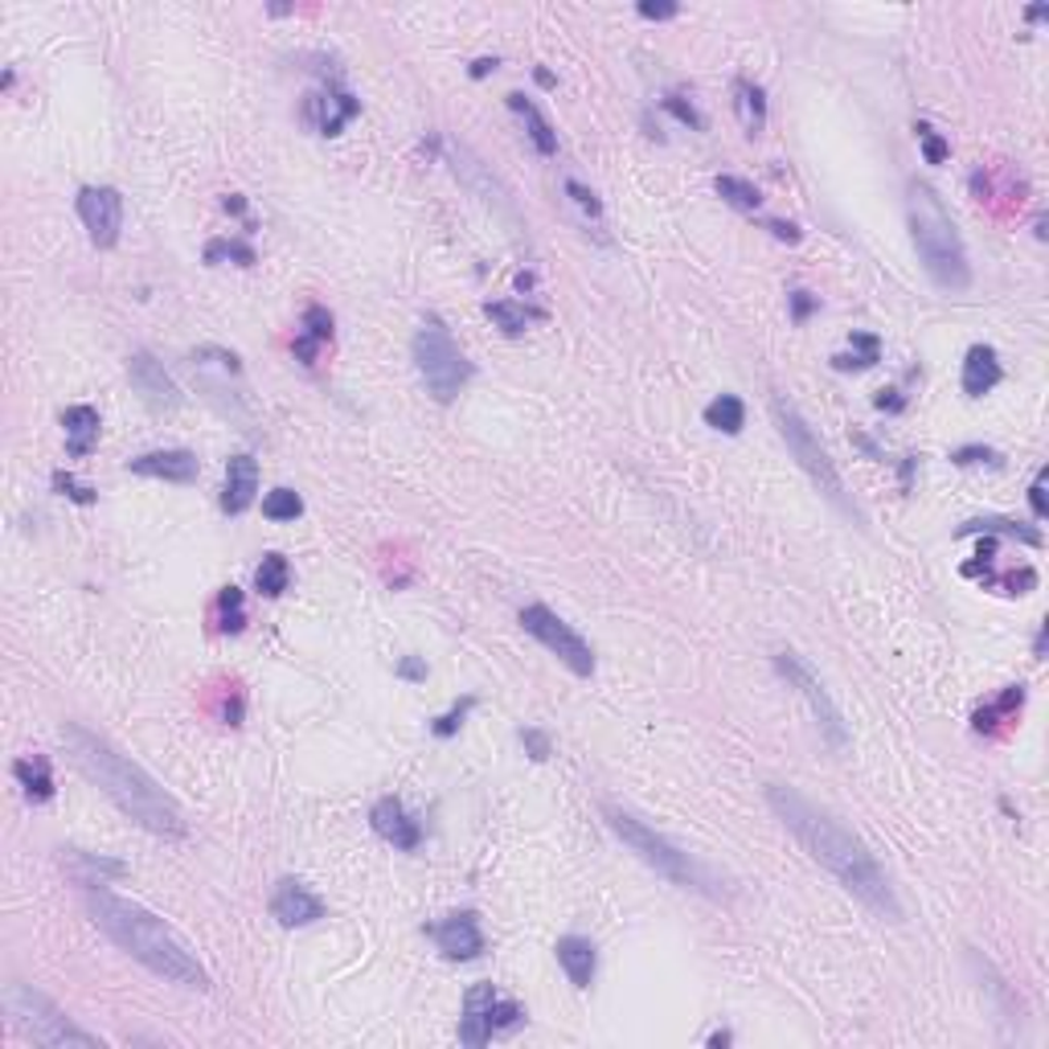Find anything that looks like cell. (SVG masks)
I'll return each mask as SVG.
<instances>
[{"label": "cell", "mask_w": 1049, "mask_h": 1049, "mask_svg": "<svg viewBox=\"0 0 1049 1049\" xmlns=\"http://www.w3.org/2000/svg\"><path fill=\"white\" fill-rule=\"evenodd\" d=\"M766 803L783 820V828L808 849V857L840 882V889H849L857 902L870 914H877V919L902 923V902H898L886 870L877 865V857L870 853V845L861 836H853L840 820L828 816L824 808H816L803 791L787 787V783H771L766 787Z\"/></svg>", "instance_id": "cell-1"}, {"label": "cell", "mask_w": 1049, "mask_h": 1049, "mask_svg": "<svg viewBox=\"0 0 1049 1049\" xmlns=\"http://www.w3.org/2000/svg\"><path fill=\"white\" fill-rule=\"evenodd\" d=\"M83 902H87L90 923L99 926L120 951H127L136 963H143L152 976L205 992L210 988V972L197 960V951L180 939L173 926L164 923L161 914H152L148 907L132 902L124 894L108 889L103 882H87L83 886Z\"/></svg>", "instance_id": "cell-2"}, {"label": "cell", "mask_w": 1049, "mask_h": 1049, "mask_svg": "<svg viewBox=\"0 0 1049 1049\" xmlns=\"http://www.w3.org/2000/svg\"><path fill=\"white\" fill-rule=\"evenodd\" d=\"M62 742L71 747L78 771H83L132 824H140L143 833L164 836V840H180V836H185L180 803L173 800L140 763H132L127 754H120V750L111 747L108 738L90 734V729L78 726V722H66V726H62Z\"/></svg>", "instance_id": "cell-3"}, {"label": "cell", "mask_w": 1049, "mask_h": 1049, "mask_svg": "<svg viewBox=\"0 0 1049 1049\" xmlns=\"http://www.w3.org/2000/svg\"><path fill=\"white\" fill-rule=\"evenodd\" d=\"M907 217L914 250H919V259H923L926 275L935 279V287L967 291L972 287V263H967L963 238L956 230L951 214H947L942 197L926 180H910L907 185Z\"/></svg>", "instance_id": "cell-4"}, {"label": "cell", "mask_w": 1049, "mask_h": 1049, "mask_svg": "<svg viewBox=\"0 0 1049 1049\" xmlns=\"http://www.w3.org/2000/svg\"><path fill=\"white\" fill-rule=\"evenodd\" d=\"M603 816H607V824H611V833L620 836L623 845L640 857L648 870H657L660 877H669L673 886L694 889V894H705V898H717V902L734 894V886H729L726 873H717L713 865H705L701 857L685 853V849H680V845H673L664 833L648 828V824H644L636 812H623V808H611V803H607Z\"/></svg>", "instance_id": "cell-5"}, {"label": "cell", "mask_w": 1049, "mask_h": 1049, "mask_svg": "<svg viewBox=\"0 0 1049 1049\" xmlns=\"http://www.w3.org/2000/svg\"><path fill=\"white\" fill-rule=\"evenodd\" d=\"M771 414H775V427H779L783 444H787V451L800 460V467L808 472V480L816 484L820 492H824V500L833 504L836 513L853 516V521H861V509L853 504V497H849V488H845V480H840V472H836L833 455L824 451V444L816 439V430L808 427V419L800 414V407L791 402V398H783V394H775L771 398Z\"/></svg>", "instance_id": "cell-6"}, {"label": "cell", "mask_w": 1049, "mask_h": 1049, "mask_svg": "<svg viewBox=\"0 0 1049 1049\" xmlns=\"http://www.w3.org/2000/svg\"><path fill=\"white\" fill-rule=\"evenodd\" d=\"M4 1013H9V1021H13V1029H17L21 1037H29V1041H37V1046L103 1049V1041H99L95 1033L78 1029L50 996L29 988V984H21V979H13V984L4 988Z\"/></svg>", "instance_id": "cell-7"}, {"label": "cell", "mask_w": 1049, "mask_h": 1049, "mask_svg": "<svg viewBox=\"0 0 1049 1049\" xmlns=\"http://www.w3.org/2000/svg\"><path fill=\"white\" fill-rule=\"evenodd\" d=\"M410 353H414V370H419L435 402H455L463 386L472 382V361L460 353L451 328L439 316H427L419 324V333L410 340Z\"/></svg>", "instance_id": "cell-8"}, {"label": "cell", "mask_w": 1049, "mask_h": 1049, "mask_svg": "<svg viewBox=\"0 0 1049 1049\" xmlns=\"http://www.w3.org/2000/svg\"><path fill=\"white\" fill-rule=\"evenodd\" d=\"M775 673L803 697V705L812 710V722L820 726L824 742H828L833 750L849 747V726H845V717H840L836 701L828 697V689L820 685V676L808 669V660H803L800 652H775Z\"/></svg>", "instance_id": "cell-9"}, {"label": "cell", "mask_w": 1049, "mask_h": 1049, "mask_svg": "<svg viewBox=\"0 0 1049 1049\" xmlns=\"http://www.w3.org/2000/svg\"><path fill=\"white\" fill-rule=\"evenodd\" d=\"M521 627H525V636H534L546 652H553V657L562 660L574 676H595V652H590V644L583 640L562 615H553L546 603L525 607V611H521Z\"/></svg>", "instance_id": "cell-10"}, {"label": "cell", "mask_w": 1049, "mask_h": 1049, "mask_svg": "<svg viewBox=\"0 0 1049 1049\" xmlns=\"http://www.w3.org/2000/svg\"><path fill=\"white\" fill-rule=\"evenodd\" d=\"M193 374L197 386L214 398L217 407L234 414L238 423H250V407H247V386H242V361L230 349H197L193 353Z\"/></svg>", "instance_id": "cell-11"}, {"label": "cell", "mask_w": 1049, "mask_h": 1049, "mask_svg": "<svg viewBox=\"0 0 1049 1049\" xmlns=\"http://www.w3.org/2000/svg\"><path fill=\"white\" fill-rule=\"evenodd\" d=\"M78 217L87 226L90 242L99 250H111L124 230V193L111 185H83L78 189Z\"/></svg>", "instance_id": "cell-12"}, {"label": "cell", "mask_w": 1049, "mask_h": 1049, "mask_svg": "<svg viewBox=\"0 0 1049 1049\" xmlns=\"http://www.w3.org/2000/svg\"><path fill=\"white\" fill-rule=\"evenodd\" d=\"M357 115H361V103L340 83H328V87L303 95V124L316 136H340L345 124H353Z\"/></svg>", "instance_id": "cell-13"}, {"label": "cell", "mask_w": 1049, "mask_h": 1049, "mask_svg": "<svg viewBox=\"0 0 1049 1049\" xmlns=\"http://www.w3.org/2000/svg\"><path fill=\"white\" fill-rule=\"evenodd\" d=\"M127 377H132V386H136V394L143 398L148 410L168 414V410L185 407V394L177 390V382L164 374V365L148 353V349H136V353L127 357Z\"/></svg>", "instance_id": "cell-14"}, {"label": "cell", "mask_w": 1049, "mask_h": 1049, "mask_svg": "<svg viewBox=\"0 0 1049 1049\" xmlns=\"http://www.w3.org/2000/svg\"><path fill=\"white\" fill-rule=\"evenodd\" d=\"M427 935L435 939V947L444 951L447 960H455V963L480 960L484 956V931H480L476 910H455V914H447L444 923L427 926Z\"/></svg>", "instance_id": "cell-15"}, {"label": "cell", "mask_w": 1049, "mask_h": 1049, "mask_svg": "<svg viewBox=\"0 0 1049 1049\" xmlns=\"http://www.w3.org/2000/svg\"><path fill=\"white\" fill-rule=\"evenodd\" d=\"M271 919H275L279 926H287V931L312 926L316 919H324V902L312 894V889L303 886V882L284 877V882L275 886V894H271Z\"/></svg>", "instance_id": "cell-16"}, {"label": "cell", "mask_w": 1049, "mask_h": 1049, "mask_svg": "<svg viewBox=\"0 0 1049 1049\" xmlns=\"http://www.w3.org/2000/svg\"><path fill=\"white\" fill-rule=\"evenodd\" d=\"M370 824H374V833L382 836L386 845L402 849V853H414V849L423 845V824L410 816L407 808H402V800H394V796H382V800L374 803Z\"/></svg>", "instance_id": "cell-17"}, {"label": "cell", "mask_w": 1049, "mask_h": 1049, "mask_svg": "<svg viewBox=\"0 0 1049 1049\" xmlns=\"http://www.w3.org/2000/svg\"><path fill=\"white\" fill-rule=\"evenodd\" d=\"M127 472H132V476H148V480H164V484H197L201 463H197L193 451H148V455L127 460Z\"/></svg>", "instance_id": "cell-18"}, {"label": "cell", "mask_w": 1049, "mask_h": 1049, "mask_svg": "<svg viewBox=\"0 0 1049 1049\" xmlns=\"http://www.w3.org/2000/svg\"><path fill=\"white\" fill-rule=\"evenodd\" d=\"M497 988L492 984H476L463 996V1016H460V1041L463 1046H488L492 1041V1004H497Z\"/></svg>", "instance_id": "cell-19"}, {"label": "cell", "mask_w": 1049, "mask_h": 1049, "mask_svg": "<svg viewBox=\"0 0 1049 1049\" xmlns=\"http://www.w3.org/2000/svg\"><path fill=\"white\" fill-rule=\"evenodd\" d=\"M254 492H259V460L230 455V463H226V488H222V513L242 516L250 504H254Z\"/></svg>", "instance_id": "cell-20"}, {"label": "cell", "mask_w": 1049, "mask_h": 1049, "mask_svg": "<svg viewBox=\"0 0 1049 1049\" xmlns=\"http://www.w3.org/2000/svg\"><path fill=\"white\" fill-rule=\"evenodd\" d=\"M1000 382H1004V365H1000L992 345H972L967 357H963V377H960L963 394H967V398H984V394H992Z\"/></svg>", "instance_id": "cell-21"}, {"label": "cell", "mask_w": 1049, "mask_h": 1049, "mask_svg": "<svg viewBox=\"0 0 1049 1049\" xmlns=\"http://www.w3.org/2000/svg\"><path fill=\"white\" fill-rule=\"evenodd\" d=\"M333 328H337L333 312H328L324 303H308V308H303V333L296 337L291 353L300 357L303 365H316L324 345H333Z\"/></svg>", "instance_id": "cell-22"}, {"label": "cell", "mask_w": 1049, "mask_h": 1049, "mask_svg": "<svg viewBox=\"0 0 1049 1049\" xmlns=\"http://www.w3.org/2000/svg\"><path fill=\"white\" fill-rule=\"evenodd\" d=\"M553 951H558V963H562V972L570 976L574 988H590V984H595V972H599L595 942L583 939V935H566V939H558Z\"/></svg>", "instance_id": "cell-23"}, {"label": "cell", "mask_w": 1049, "mask_h": 1049, "mask_svg": "<svg viewBox=\"0 0 1049 1049\" xmlns=\"http://www.w3.org/2000/svg\"><path fill=\"white\" fill-rule=\"evenodd\" d=\"M62 427H66V451L74 460L90 455L99 447V410L95 407H66L62 410Z\"/></svg>", "instance_id": "cell-24"}, {"label": "cell", "mask_w": 1049, "mask_h": 1049, "mask_svg": "<svg viewBox=\"0 0 1049 1049\" xmlns=\"http://www.w3.org/2000/svg\"><path fill=\"white\" fill-rule=\"evenodd\" d=\"M509 111H513L516 120H521V127H525V136H529V143H534L541 157H558V132L550 127V120L537 111L534 99H525V95H509Z\"/></svg>", "instance_id": "cell-25"}, {"label": "cell", "mask_w": 1049, "mask_h": 1049, "mask_svg": "<svg viewBox=\"0 0 1049 1049\" xmlns=\"http://www.w3.org/2000/svg\"><path fill=\"white\" fill-rule=\"evenodd\" d=\"M1025 705V685H1009L1000 697H992L988 705H979L976 717H972V729L976 734H1000V729L1016 722V713Z\"/></svg>", "instance_id": "cell-26"}, {"label": "cell", "mask_w": 1049, "mask_h": 1049, "mask_svg": "<svg viewBox=\"0 0 1049 1049\" xmlns=\"http://www.w3.org/2000/svg\"><path fill=\"white\" fill-rule=\"evenodd\" d=\"M734 111H738V124L750 140L763 136L766 127V90L750 78H734Z\"/></svg>", "instance_id": "cell-27"}, {"label": "cell", "mask_w": 1049, "mask_h": 1049, "mask_svg": "<svg viewBox=\"0 0 1049 1049\" xmlns=\"http://www.w3.org/2000/svg\"><path fill=\"white\" fill-rule=\"evenodd\" d=\"M13 779L25 787L29 803H50L54 800V775H50V759L34 754V759H17L13 763Z\"/></svg>", "instance_id": "cell-28"}, {"label": "cell", "mask_w": 1049, "mask_h": 1049, "mask_svg": "<svg viewBox=\"0 0 1049 1049\" xmlns=\"http://www.w3.org/2000/svg\"><path fill=\"white\" fill-rule=\"evenodd\" d=\"M972 534H988V537H1016L1025 546H1041V529L1033 525H1021V521H1009V516H979V521H967L956 529V537H972Z\"/></svg>", "instance_id": "cell-29"}, {"label": "cell", "mask_w": 1049, "mask_h": 1049, "mask_svg": "<svg viewBox=\"0 0 1049 1049\" xmlns=\"http://www.w3.org/2000/svg\"><path fill=\"white\" fill-rule=\"evenodd\" d=\"M484 316L497 324L504 337H521V333H525L529 324L541 321V312H534V308H525V303H516V300H492V303H484Z\"/></svg>", "instance_id": "cell-30"}, {"label": "cell", "mask_w": 1049, "mask_h": 1049, "mask_svg": "<svg viewBox=\"0 0 1049 1049\" xmlns=\"http://www.w3.org/2000/svg\"><path fill=\"white\" fill-rule=\"evenodd\" d=\"M701 419H705V427L722 430V435H738V430L747 427V407H742L738 394H717Z\"/></svg>", "instance_id": "cell-31"}, {"label": "cell", "mask_w": 1049, "mask_h": 1049, "mask_svg": "<svg viewBox=\"0 0 1049 1049\" xmlns=\"http://www.w3.org/2000/svg\"><path fill=\"white\" fill-rule=\"evenodd\" d=\"M849 353H836L833 357V370H840V374H849V370H873L877 361H882V340L873 337V333H853L849 337Z\"/></svg>", "instance_id": "cell-32"}, {"label": "cell", "mask_w": 1049, "mask_h": 1049, "mask_svg": "<svg viewBox=\"0 0 1049 1049\" xmlns=\"http://www.w3.org/2000/svg\"><path fill=\"white\" fill-rule=\"evenodd\" d=\"M287 583H291V566H287L284 553H263V562H259V570H254V587H259V595L279 599V595L287 590Z\"/></svg>", "instance_id": "cell-33"}, {"label": "cell", "mask_w": 1049, "mask_h": 1049, "mask_svg": "<svg viewBox=\"0 0 1049 1049\" xmlns=\"http://www.w3.org/2000/svg\"><path fill=\"white\" fill-rule=\"evenodd\" d=\"M214 623L222 636H238L247 627V611H242V590L238 587H222L217 590L214 603Z\"/></svg>", "instance_id": "cell-34"}, {"label": "cell", "mask_w": 1049, "mask_h": 1049, "mask_svg": "<svg viewBox=\"0 0 1049 1049\" xmlns=\"http://www.w3.org/2000/svg\"><path fill=\"white\" fill-rule=\"evenodd\" d=\"M238 263V267H254L259 263V254H254V247L250 242H242V238H214L210 247H205V263L210 267H217V263Z\"/></svg>", "instance_id": "cell-35"}, {"label": "cell", "mask_w": 1049, "mask_h": 1049, "mask_svg": "<svg viewBox=\"0 0 1049 1049\" xmlns=\"http://www.w3.org/2000/svg\"><path fill=\"white\" fill-rule=\"evenodd\" d=\"M717 197H722L726 205H734V210H742V214H754V210L763 205V193L742 177H717Z\"/></svg>", "instance_id": "cell-36"}, {"label": "cell", "mask_w": 1049, "mask_h": 1049, "mask_svg": "<svg viewBox=\"0 0 1049 1049\" xmlns=\"http://www.w3.org/2000/svg\"><path fill=\"white\" fill-rule=\"evenodd\" d=\"M562 189H566L570 205L583 214V222H595V226L603 222V201H599V193H595V189H587L583 180H574V177H566V185H562Z\"/></svg>", "instance_id": "cell-37"}, {"label": "cell", "mask_w": 1049, "mask_h": 1049, "mask_svg": "<svg viewBox=\"0 0 1049 1049\" xmlns=\"http://www.w3.org/2000/svg\"><path fill=\"white\" fill-rule=\"evenodd\" d=\"M300 513H303V500L300 492H291V488H275V492L263 497V516H271V521H296Z\"/></svg>", "instance_id": "cell-38"}, {"label": "cell", "mask_w": 1049, "mask_h": 1049, "mask_svg": "<svg viewBox=\"0 0 1049 1049\" xmlns=\"http://www.w3.org/2000/svg\"><path fill=\"white\" fill-rule=\"evenodd\" d=\"M472 705H476V697H463V701H455V705H451L444 717H435V722H430V734H435V738H451V734L463 726V717L472 713Z\"/></svg>", "instance_id": "cell-39"}, {"label": "cell", "mask_w": 1049, "mask_h": 1049, "mask_svg": "<svg viewBox=\"0 0 1049 1049\" xmlns=\"http://www.w3.org/2000/svg\"><path fill=\"white\" fill-rule=\"evenodd\" d=\"M660 108L669 111V115H676V120H680L685 127H694V132H701V127H705L701 111H697L694 103L685 99V95H664V99H660Z\"/></svg>", "instance_id": "cell-40"}, {"label": "cell", "mask_w": 1049, "mask_h": 1049, "mask_svg": "<svg viewBox=\"0 0 1049 1049\" xmlns=\"http://www.w3.org/2000/svg\"><path fill=\"white\" fill-rule=\"evenodd\" d=\"M914 136H919V143H923V161H926V164H942V161H947V152H951V148H947V140H942L935 127H931V124H919V127H914Z\"/></svg>", "instance_id": "cell-41"}, {"label": "cell", "mask_w": 1049, "mask_h": 1049, "mask_svg": "<svg viewBox=\"0 0 1049 1049\" xmlns=\"http://www.w3.org/2000/svg\"><path fill=\"white\" fill-rule=\"evenodd\" d=\"M521 747H525V754H529L534 763H546V759L553 754L550 734H546V729H537V726H525V729H521Z\"/></svg>", "instance_id": "cell-42"}, {"label": "cell", "mask_w": 1049, "mask_h": 1049, "mask_svg": "<svg viewBox=\"0 0 1049 1049\" xmlns=\"http://www.w3.org/2000/svg\"><path fill=\"white\" fill-rule=\"evenodd\" d=\"M54 492H58V497L74 500V504H95V488L78 484L71 472H54Z\"/></svg>", "instance_id": "cell-43"}, {"label": "cell", "mask_w": 1049, "mask_h": 1049, "mask_svg": "<svg viewBox=\"0 0 1049 1049\" xmlns=\"http://www.w3.org/2000/svg\"><path fill=\"white\" fill-rule=\"evenodd\" d=\"M951 463H960V467H979V463H988V467H1000V451H992V447H960V451H951Z\"/></svg>", "instance_id": "cell-44"}, {"label": "cell", "mask_w": 1049, "mask_h": 1049, "mask_svg": "<svg viewBox=\"0 0 1049 1049\" xmlns=\"http://www.w3.org/2000/svg\"><path fill=\"white\" fill-rule=\"evenodd\" d=\"M787 303H791V321H796V324H803L820 308V300L812 296V291H791V296H787Z\"/></svg>", "instance_id": "cell-45"}, {"label": "cell", "mask_w": 1049, "mask_h": 1049, "mask_svg": "<svg viewBox=\"0 0 1049 1049\" xmlns=\"http://www.w3.org/2000/svg\"><path fill=\"white\" fill-rule=\"evenodd\" d=\"M636 13H640L644 21H673L676 13H680V4H673V0H664V4H652V0H640V4H636Z\"/></svg>", "instance_id": "cell-46"}, {"label": "cell", "mask_w": 1049, "mask_h": 1049, "mask_svg": "<svg viewBox=\"0 0 1049 1049\" xmlns=\"http://www.w3.org/2000/svg\"><path fill=\"white\" fill-rule=\"evenodd\" d=\"M1029 504H1033V516H1037V521H1046V516H1049V500H1046V472H1037V480H1033V488H1029Z\"/></svg>", "instance_id": "cell-47"}, {"label": "cell", "mask_w": 1049, "mask_h": 1049, "mask_svg": "<svg viewBox=\"0 0 1049 1049\" xmlns=\"http://www.w3.org/2000/svg\"><path fill=\"white\" fill-rule=\"evenodd\" d=\"M766 230L775 234V238H779V242H800V238H803V234H800V226H796V222H775V217H771V222H766Z\"/></svg>", "instance_id": "cell-48"}, {"label": "cell", "mask_w": 1049, "mask_h": 1049, "mask_svg": "<svg viewBox=\"0 0 1049 1049\" xmlns=\"http://www.w3.org/2000/svg\"><path fill=\"white\" fill-rule=\"evenodd\" d=\"M398 676H402V680H427V664L419 657H407L398 664Z\"/></svg>", "instance_id": "cell-49"}, {"label": "cell", "mask_w": 1049, "mask_h": 1049, "mask_svg": "<svg viewBox=\"0 0 1049 1049\" xmlns=\"http://www.w3.org/2000/svg\"><path fill=\"white\" fill-rule=\"evenodd\" d=\"M849 439H853V444L861 447V451H865V455H870V460H886V451H882V447L873 444V439H870V435H865V430H853V435H849Z\"/></svg>", "instance_id": "cell-50"}, {"label": "cell", "mask_w": 1049, "mask_h": 1049, "mask_svg": "<svg viewBox=\"0 0 1049 1049\" xmlns=\"http://www.w3.org/2000/svg\"><path fill=\"white\" fill-rule=\"evenodd\" d=\"M873 402H877V410H902V407H907V402L898 398V390H882Z\"/></svg>", "instance_id": "cell-51"}, {"label": "cell", "mask_w": 1049, "mask_h": 1049, "mask_svg": "<svg viewBox=\"0 0 1049 1049\" xmlns=\"http://www.w3.org/2000/svg\"><path fill=\"white\" fill-rule=\"evenodd\" d=\"M222 210H226V214H238V217H242V214H247V197H242V193H230L226 201H222Z\"/></svg>", "instance_id": "cell-52"}, {"label": "cell", "mask_w": 1049, "mask_h": 1049, "mask_svg": "<svg viewBox=\"0 0 1049 1049\" xmlns=\"http://www.w3.org/2000/svg\"><path fill=\"white\" fill-rule=\"evenodd\" d=\"M497 71V58H480V62H472V78H484V74Z\"/></svg>", "instance_id": "cell-53"}, {"label": "cell", "mask_w": 1049, "mask_h": 1049, "mask_svg": "<svg viewBox=\"0 0 1049 1049\" xmlns=\"http://www.w3.org/2000/svg\"><path fill=\"white\" fill-rule=\"evenodd\" d=\"M1046 640H1049V632H1046V627H1037V640H1033V657H1037V660L1046 657Z\"/></svg>", "instance_id": "cell-54"}, {"label": "cell", "mask_w": 1049, "mask_h": 1049, "mask_svg": "<svg viewBox=\"0 0 1049 1049\" xmlns=\"http://www.w3.org/2000/svg\"><path fill=\"white\" fill-rule=\"evenodd\" d=\"M1025 17H1029V21H1046V17H1049V4H1033Z\"/></svg>", "instance_id": "cell-55"}, {"label": "cell", "mask_w": 1049, "mask_h": 1049, "mask_svg": "<svg viewBox=\"0 0 1049 1049\" xmlns=\"http://www.w3.org/2000/svg\"><path fill=\"white\" fill-rule=\"evenodd\" d=\"M537 83H541V87H558V78H553L550 71H537Z\"/></svg>", "instance_id": "cell-56"}]
</instances>
